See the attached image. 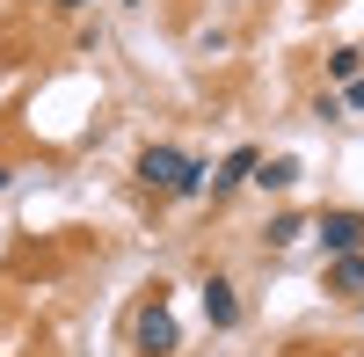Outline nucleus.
I'll use <instances>...</instances> for the list:
<instances>
[{
  "label": "nucleus",
  "mask_w": 364,
  "mask_h": 357,
  "mask_svg": "<svg viewBox=\"0 0 364 357\" xmlns=\"http://www.w3.org/2000/svg\"><path fill=\"white\" fill-rule=\"evenodd\" d=\"M204 161H190V154H175V146H146L139 154V183L146 190H168V197H197L204 190Z\"/></svg>",
  "instance_id": "obj_1"
},
{
  "label": "nucleus",
  "mask_w": 364,
  "mask_h": 357,
  "mask_svg": "<svg viewBox=\"0 0 364 357\" xmlns=\"http://www.w3.org/2000/svg\"><path fill=\"white\" fill-rule=\"evenodd\" d=\"M175 314H168V299H161V284H154V299H146V314H139V350L146 357H175Z\"/></svg>",
  "instance_id": "obj_2"
},
{
  "label": "nucleus",
  "mask_w": 364,
  "mask_h": 357,
  "mask_svg": "<svg viewBox=\"0 0 364 357\" xmlns=\"http://www.w3.org/2000/svg\"><path fill=\"white\" fill-rule=\"evenodd\" d=\"M321 248L328 255H357L364 248V212H328L321 219Z\"/></svg>",
  "instance_id": "obj_3"
},
{
  "label": "nucleus",
  "mask_w": 364,
  "mask_h": 357,
  "mask_svg": "<svg viewBox=\"0 0 364 357\" xmlns=\"http://www.w3.org/2000/svg\"><path fill=\"white\" fill-rule=\"evenodd\" d=\"M321 284L336 292V299H357V292H364V248H357V255H328Z\"/></svg>",
  "instance_id": "obj_4"
},
{
  "label": "nucleus",
  "mask_w": 364,
  "mask_h": 357,
  "mask_svg": "<svg viewBox=\"0 0 364 357\" xmlns=\"http://www.w3.org/2000/svg\"><path fill=\"white\" fill-rule=\"evenodd\" d=\"M255 161H262V154H255V146H233V154L219 161V175H204V183H211V190H219V197H226V190H240V183H248V175H255Z\"/></svg>",
  "instance_id": "obj_5"
},
{
  "label": "nucleus",
  "mask_w": 364,
  "mask_h": 357,
  "mask_svg": "<svg viewBox=\"0 0 364 357\" xmlns=\"http://www.w3.org/2000/svg\"><path fill=\"white\" fill-rule=\"evenodd\" d=\"M204 321H211V329H233V321H240V299H233L226 277H204Z\"/></svg>",
  "instance_id": "obj_6"
},
{
  "label": "nucleus",
  "mask_w": 364,
  "mask_h": 357,
  "mask_svg": "<svg viewBox=\"0 0 364 357\" xmlns=\"http://www.w3.org/2000/svg\"><path fill=\"white\" fill-rule=\"evenodd\" d=\"M255 183H262V190H291V183H299V161H291V154H277V161H255Z\"/></svg>",
  "instance_id": "obj_7"
},
{
  "label": "nucleus",
  "mask_w": 364,
  "mask_h": 357,
  "mask_svg": "<svg viewBox=\"0 0 364 357\" xmlns=\"http://www.w3.org/2000/svg\"><path fill=\"white\" fill-rule=\"evenodd\" d=\"M299 233H306V219H299V212H284V219H269V233H262V241H269V248H291Z\"/></svg>",
  "instance_id": "obj_8"
},
{
  "label": "nucleus",
  "mask_w": 364,
  "mask_h": 357,
  "mask_svg": "<svg viewBox=\"0 0 364 357\" xmlns=\"http://www.w3.org/2000/svg\"><path fill=\"white\" fill-rule=\"evenodd\" d=\"M357 66H364V51H350V44L328 58V73H336V80H357Z\"/></svg>",
  "instance_id": "obj_9"
},
{
  "label": "nucleus",
  "mask_w": 364,
  "mask_h": 357,
  "mask_svg": "<svg viewBox=\"0 0 364 357\" xmlns=\"http://www.w3.org/2000/svg\"><path fill=\"white\" fill-rule=\"evenodd\" d=\"M343 102H350V110H364V73H357V80H343Z\"/></svg>",
  "instance_id": "obj_10"
},
{
  "label": "nucleus",
  "mask_w": 364,
  "mask_h": 357,
  "mask_svg": "<svg viewBox=\"0 0 364 357\" xmlns=\"http://www.w3.org/2000/svg\"><path fill=\"white\" fill-rule=\"evenodd\" d=\"M8 175H15V168H8V161H0V190H8Z\"/></svg>",
  "instance_id": "obj_11"
},
{
  "label": "nucleus",
  "mask_w": 364,
  "mask_h": 357,
  "mask_svg": "<svg viewBox=\"0 0 364 357\" xmlns=\"http://www.w3.org/2000/svg\"><path fill=\"white\" fill-rule=\"evenodd\" d=\"M58 8H87V0H58Z\"/></svg>",
  "instance_id": "obj_12"
},
{
  "label": "nucleus",
  "mask_w": 364,
  "mask_h": 357,
  "mask_svg": "<svg viewBox=\"0 0 364 357\" xmlns=\"http://www.w3.org/2000/svg\"><path fill=\"white\" fill-rule=\"evenodd\" d=\"M357 314H364V307H357Z\"/></svg>",
  "instance_id": "obj_13"
}]
</instances>
